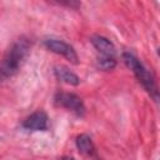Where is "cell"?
<instances>
[{
	"label": "cell",
	"instance_id": "obj_1",
	"mask_svg": "<svg viewBox=\"0 0 160 160\" xmlns=\"http://www.w3.org/2000/svg\"><path fill=\"white\" fill-rule=\"evenodd\" d=\"M30 48L31 42L24 36L16 39L9 46V49L0 60V82L11 79L19 72L29 56Z\"/></svg>",
	"mask_w": 160,
	"mask_h": 160
},
{
	"label": "cell",
	"instance_id": "obj_2",
	"mask_svg": "<svg viewBox=\"0 0 160 160\" xmlns=\"http://www.w3.org/2000/svg\"><path fill=\"white\" fill-rule=\"evenodd\" d=\"M122 59L126 64V66L134 72L135 78L138 79V81L144 86V89L150 94V96L156 101L158 100V86L155 82V79L152 76V74L142 65V62L134 56L130 52H124Z\"/></svg>",
	"mask_w": 160,
	"mask_h": 160
},
{
	"label": "cell",
	"instance_id": "obj_3",
	"mask_svg": "<svg viewBox=\"0 0 160 160\" xmlns=\"http://www.w3.org/2000/svg\"><path fill=\"white\" fill-rule=\"evenodd\" d=\"M44 45H45L51 52L64 56V58H65L68 61H70L71 64H74V65L79 64V56H78L75 49H74L70 44H68V42H65V41H62V40H59V39L49 38V39H45V40H44Z\"/></svg>",
	"mask_w": 160,
	"mask_h": 160
},
{
	"label": "cell",
	"instance_id": "obj_4",
	"mask_svg": "<svg viewBox=\"0 0 160 160\" xmlns=\"http://www.w3.org/2000/svg\"><path fill=\"white\" fill-rule=\"evenodd\" d=\"M55 104L66 110L72 111L78 116H82L85 112V106L80 96L74 92H59L55 96Z\"/></svg>",
	"mask_w": 160,
	"mask_h": 160
},
{
	"label": "cell",
	"instance_id": "obj_5",
	"mask_svg": "<svg viewBox=\"0 0 160 160\" xmlns=\"http://www.w3.org/2000/svg\"><path fill=\"white\" fill-rule=\"evenodd\" d=\"M48 125H49V118L46 112L42 110H38L32 112L22 121V128L31 131H45L48 130Z\"/></svg>",
	"mask_w": 160,
	"mask_h": 160
},
{
	"label": "cell",
	"instance_id": "obj_6",
	"mask_svg": "<svg viewBox=\"0 0 160 160\" xmlns=\"http://www.w3.org/2000/svg\"><path fill=\"white\" fill-rule=\"evenodd\" d=\"M91 44L94 45V48L98 50V52L100 54V56H105V58H115L116 55V49L115 45L105 36L101 35H94L91 38Z\"/></svg>",
	"mask_w": 160,
	"mask_h": 160
},
{
	"label": "cell",
	"instance_id": "obj_7",
	"mask_svg": "<svg viewBox=\"0 0 160 160\" xmlns=\"http://www.w3.org/2000/svg\"><path fill=\"white\" fill-rule=\"evenodd\" d=\"M55 75L59 80H61L65 84H69L72 86H78L80 84V78L65 66H56L55 68Z\"/></svg>",
	"mask_w": 160,
	"mask_h": 160
},
{
	"label": "cell",
	"instance_id": "obj_8",
	"mask_svg": "<svg viewBox=\"0 0 160 160\" xmlns=\"http://www.w3.org/2000/svg\"><path fill=\"white\" fill-rule=\"evenodd\" d=\"M75 142H76V146H78L80 152H82L85 155H89V156H92L95 154V146H94L92 140L89 135H86V134L78 135Z\"/></svg>",
	"mask_w": 160,
	"mask_h": 160
},
{
	"label": "cell",
	"instance_id": "obj_9",
	"mask_svg": "<svg viewBox=\"0 0 160 160\" xmlns=\"http://www.w3.org/2000/svg\"><path fill=\"white\" fill-rule=\"evenodd\" d=\"M116 66V60L115 58H105V56H100L98 59V68L100 70L104 71H109L112 70Z\"/></svg>",
	"mask_w": 160,
	"mask_h": 160
},
{
	"label": "cell",
	"instance_id": "obj_10",
	"mask_svg": "<svg viewBox=\"0 0 160 160\" xmlns=\"http://www.w3.org/2000/svg\"><path fill=\"white\" fill-rule=\"evenodd\" d=\"M62 160H75V159L74 158H70V156H65Z\"/></svg>",
	"mask_w": 160,
	"mask_h": 160
}]
</instances>
